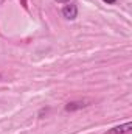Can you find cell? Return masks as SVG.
<instances>
[{"label":"cell","instance_id":"cell-3","mask_svg":"<svg viewBox=\"0 0 132 134\" xmlns=\"http://www.w3.org/2000/svg\"><path fill=\"white\" fill-rule=\"evenodd\" d=\"M89 106V101L86 100H79V101H70L65 104V111L67 112H73V111H78V109H82V108H87Z\"/></svg>","mask_w":132,"mask_h":134},{"label":"cell","instance_id":"cell-1","mask_svg":"<svg viewBox=\"0 0 132 134\" xmlns=\"http://www.w3.org/2000/svg\"><path fill=\"white\" fill-rule=\"evenodd\" d=\"M62 16L65 17L67 20H75L78 17V6L75 3H67L65 6L62 8Z\"/></svg>","mask_w":132,"mask_h":134},{"label":"cell","instance_id":"cell-5","mask_svg":"<svg viewBox=\"0 0 132 134\" xmlns=\"http://www.w3.org/2000/svg\"><path fill=\"white\" fill-rule=\"evenodd\" d=\"M56 2H59V3H65V5L67 3H70V0H56Z\"/></svg>","mask_w":132,"mask_h":134},{"label":"cell","instance_id":"cell-4","mask_svg":"<svg viewBox=\"0 0 132 134\" xmlns=\"http://www.w3.org/2000/svg\"><path fill=\"white\" fill-rule=\"evenodd\" d=\"M103 2H104V3H107V5H113L117 0H103Z\"/></svg>","mask_w":132,"mask_h":134},{"label":"cell","instance_id":"cell-2","mask_svg":"<svg viewBox=\"0 0 132 134\" xmlns=\"http://www.w3.org/2000/svg\"><path fill=\"white\" fill-rule=\"evenodd\" d=\"M131 131H132V123L126 122L124 125H120V126H115V128L109 130L106 134H129Z\"/></svg>","mask_w":132,"mask_h":134}]
</instances>
